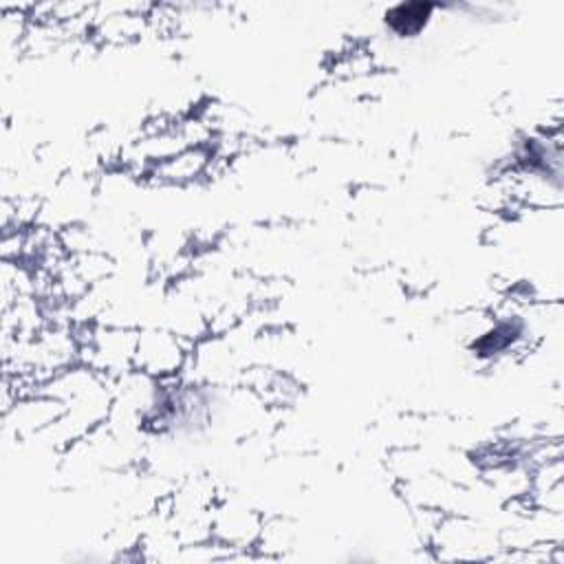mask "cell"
I'll list each match as a JSON object with an SVG mask.
<instances>
[{"mask_svg":"<svg viewBox=\"0 0 564 564\" xmlns=\"http://www.w3.org/2000/svg\"><path fill=\"white\" fill-rule=\"evenodd\" d=\"M432 13L434 7L427 2H401L386 9L383 22L386 29L397 37H414L427 26Z\"/></svg>","mask_w":564,"mask_h":564,"instance_id":"7a4b0ae2","label":"cell"},{"mask_svg":"<svg viewBox=\"0 0 564 564\" xmlns=\"http://www.w3.org/2000/svg\"><path fill=\"white\" fill-rule=\"evenodd\" d=\"M185 361V348L178 335L170 330H145L139 333L134 350V368L145 377H170L178 372Z\"/></svg>","mask_w":564,"mask_h":564,"instance_id":"6da1fadb","label":"cell"}]
</instances>
